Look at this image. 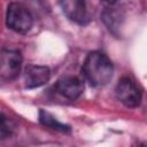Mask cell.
<instances>
[{"instance_id": "cell-3", "label": "cell", "mask_w": 147, "mask_h": 147, "mask_svg": "<svg viewBox=\"0 0 147 147\" xmlns=\"http://www.w3.org/2000/svg\"><path fill=\"white\" fill-rule=\"evenodd\" d=\"M23 57L21 52L15 49L0 51V77L3 80H14L22 68Z\"/></svg>"}, {"instance_id": "cell-4", "label": "cell", "mask_w": 147, "mask_h": 147, "mask_svg": "<svg viewBox=\"0 0 147 147\" xmlns=\"http://www.w3.org/2000/svg\"><path fill=\"white\" fill-rule=\"evenodd\" d=\"M115 94L118 101L127 108H136L141 102V92L136 83L129 77H123L118 82Z\"/></svg>"}, {"instance_id": "cell-9", "label": "cell", "mask_w": 147, "mask_h": 147, "mask_svg": "<svg viewBox=\"0 0 147 147\" xmlns=\"http://www.w3.org/2000/svg\"><path fill=\"white\" fill-rule=\"evenodd\" d=\"M118 18H121V15L117 10H115V8H107L102 14V20L109 30L118 29L119 26Z\"/></svg>"}, {"instance_id": "cell-8", "label": "cell", "mask_w": 147, "mask_h": 147, "mask_svg": "<svg viewBox=\"0 0 147 147\" xmlns=\"http://www.w3.org/2000/svg\"><path fill=\"white\" fill-rule=\"evenodd\" d=\"M39 122L42 125H45L47 127H51L53 130L61 131V132H70V126L69 125H65V124L59 122L52 114H49L48 111H46L44 109L39 110Z\"/></svg>"}, {"instance_id": "cell-5", "label": "cell", "mask_w": 147, "mask_h": 147, "mask_svg": "<svg viewBox=\"0 0 147 147\" xmlns=\"http://www.w3.org/2000/svg\"><path fill=\"white\" fill-rule=\"evenodd\" d=\"M60 5L70 21L79 25H85L90 22L91 16L85 0H60Z\"/></svg>"}, {"instance_id": "cell-2", "label": "cell", "mask_w": 147, "mask_h": 147, "mask_svg": "<svg viewBox=\"0 0 147 147\" xmlns=\"http://www.w3.org/2000/svg\"><path fill=\"white\" fill-rule=\"evenodd\" d=\"M6 23L10 30L17 33H26L32 28L33 18L28 8L22 3L11 2L7 8Z\"/></svg>"}, {"instance_id": "cell-11", "label": "cell", "mask_w": 147, "mask_h": 147, "mask_svg": "<svg viewBox=\"0 0 147 147\" xmlns=\"http://www.w3.org/2000/svg\"><path fill=\"white\" fill-rule=\"evenodd\" d=\"M102 1H106V2H108V3H115V2H117L118 0H102Z\"/></svg>"}, {"instance_id": "cell-6", "label": "cell", "mask_w": 147, "mask_h": 147, "mask_svg": "<svg viewBox=\"0 0 147 147\" xmlns=\"http://www.w3.org/2000/svg\"><path fill=\"white\" fill-rule=\"evenodd\" d=\"M54 88L59 94H61L65 99L76 100L82 95L84 91V83L77 77L67 76L60 78L55 83Z\"/></svg>"}, {"instance_id": "cell-10", "label": "cell", "mask_w": 147, "mask_h": 147, "mask_svg": "<svg viewBox=\"0 0 147 147\" xmlns=\"http://www.w3.org/2000/svg\"><path fill=\"white\" fill-rule=\"evenodd\" d=\"M13 133V125L9 118L0 114V140H5Z\"/></svg>"}, {"instance_id": "cell-1", "label": "cell", "mask_w": 147, "mask_h": 147, "mask_svg": "<svg viewBox=\"0 0 147 147\" xmlns=\"http://www.w3.org/2000/svg\"><path fill=\"white\" fill-rule=\"evenodd\" d=\"M82 74L92 86H103L113 77L114 65L110 59L98 51L91 52L82 67Z\"/></svg>"}, {"instance_id": "cell-7", "label": "cell", "mask_w": 147, "mask_h": 147, "mask_svg": "<svg viewBox=\"0 0 147 147\" xmlns=\"http://www.w3.org/2000/svg\"><path fill=\"white\" fill-rule=\"evenodd\" d=\"M51 78V71L45 65L29 64L24 70V83L26 88H36L46 84Z\"/></svg>"}]
</instances>
